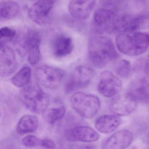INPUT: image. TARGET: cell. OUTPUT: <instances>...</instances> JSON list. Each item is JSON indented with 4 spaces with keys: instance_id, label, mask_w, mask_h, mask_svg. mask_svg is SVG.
I'll return each mask as SVG.
<instances>
[{
    "instance_id": "9a60e30c",
    "label": "cell",
    "mask_w": 149,
    "mask_h": 149,
    "mask_svg": "<svg viewBox=\"0 0 149 149\" xmlns=\"http://www.w3.org/2000/svg\"><path fill=\"white\" fill-rule=\"evenodd\" d=\"M17 62L14 50L7 45L0 48V76L7 77L16 70Z\"/></svg>"
},
{
    "instance_id": "4fadbf2b",
    "label": "cell",
    "mask_w": 149,
    "mask_h": 149,
    "mask_svg": "<svg viewBox=\"0 0 149 149\" xmlns=\"http://www.w3.org/2000/svg\"><path fill=\"white\" fill-rule=\"evenodd\" d=\"M53 4V0H38L29 10L30 18L38 24L45 23Z\"/></svg>"
},
{
    "instance_id": "e0dca14e",
    "label": "cell",
    "mask_w": 149,
    "mask_h": 149,
    "mask_svg": "<svg viewBox=\"0 0 149 149\" xmlns=\"http://www.w3.org/2000/svg\"><path fill=\"white\" fill-rule=\"evenodd\" d=\"M96 0H71L68 6L71 15L78 19H85L92 13Z\"/></svg>"
},
{
    "instance_id": "5b68a950",
    "label": "cell",
    "mask_w": 149,
    "mask_h": 149,
    "mask_svg": "<svg viewBox=\"0 0 149 149\" xmlns=\"http://www.w3.org/2000/svg\"><path fill=\"white\" fill-rule=\"evenodd\" d=\"M95 75V71L89 66H77L69 76L65 87V91L70 93L86 87L92 82Z\"/></svg>"
},
{
    "instance_id": "cb8c5ba5",
    "label": "cell",
    "mask_w": 149,
    "mask_h": 149,
    "mask_svg": "<svg viewBox=\"0 0 149 149\" xmlns=\"http://www.w3.org/2000/svg\"><path fill=\"white\" fill-rule=\"evenodd\" d=\"M16 32L13 29L5 27L0 29V48L7 46L15 38Z\"/></svg>"
},
{
    "instance_id": "3957f363",
    "label": "cell",
    "mask_w": 149,
    "mask_h": 149,
    "mask_svg": "<svg viewBox=\"0 0 149 149\" xmlns=\"http://www.w3.org/2000/svg\"><path fill=\"white\" fill-rule=\"evenodd\" d=\"M20 92V98L26 109L36 113L43 112L49 104L48 95L37 85L28 84Z\"/></svg>"
},
{
    "instance_id": "2e32d148",
    "label": "cell",
    "mask_w": 149,
    "mask_h": 149,
    "mask_svg": "<svg viewBox=\"0 0 149 149\" xmlns=\"http://www.w3.org/2000/svg\"><path fill=\"white\" fill-rule=\"evenodd\" d=\"M117 17L114 10L111 8H101L95 11L94 21L99 29L102 31H113V26Z\"/></svg>"
},
{
    "instance_id": "7c38bea8",
    "label": "cell",
    "mask_w": 149,
    "mask_h": 149,
    "mask_svg": "<svg viewBox=\"0 0 149 149\" xmlns=\"http://www.w3.org/2000/svg\"><path fill=\"white\" fill-rule=\"evenodd\" d=\"M133 139V134L129 130H119L103 142L102 149H126L131 144Z\"/></svg>"
},
{
    "instance_id": "6da1fadb",
    "label": "cell",
    "mask_w": 149,
    "mask_h": 149,
    "mask_svg": "<svg viewBox=\"0 0 149 149\" xmlns=\"http://www.w3.org/2000/svg\"><path fill=\"white\" fill-rule=\"evenodd\" d=\"M88 49L92 63L99 69L105 68L119 56L112 40L106 36L91 38L88 43Z\"/></svg>"
},
{
    "instance_id": "603a6c76",
    "label": "cell",
    "mask_w": 149,
    "mask_h": 149,
    "mask_svg": "<svg viewBox=\"0 0 149 149\" xmlns=\"http://www.w3.org/2000/svg\"><path fill=\"white\" fill-rule=\"evenodd\" d=\"M31 74V69L29 67H23L12 77V83L17 87L24 88L29 83Z\"/></svg>"
},
{
    "instance_id": "ac0fdd59",
    "label": "cell",
    "mask_w": 149,
    "mask_h": 149,
    "mask_svg": "<svg viewBox=\"0 0 149 149\" xmlns=\"http://www.w3.org/2000/svg\"><path fill=\"white\" fill-rule=\"evenodd\" d=\"M121 123L119 116L115 115H104L98 117L94 123L95 128L102 134H109L117 129Z\"/></svg>"
},
{
    "instance_id": "277c9868",
    "label": "cell",
    "mask_w": 149,
    "mask_h": 149,
    "mask_svg": "<svg viewBox=\"0 0 149 149\" xmlns=\"http://www.w3.org/2000/svg\"><path fill=\"white\" fill-rule=\"evenodd\" d=\"M71 102L75 112L86 119L94 117L100 108V101L97 96L83 92L74 93L71 97Z\"/></svg>"
},
{
    "instance_id": "ba28073f",
    "label": "cell",
    "mask_w": 149,
    "mask_h": 149,
    "mask_svg": "<svg viewBox=\"0 0 149 149\" xmlns=\"http://www.w3.org/2000/svg\"><path fill=\"white\" fill-rule=\"evenodd\" d=\"M137 102L128 94L115 97L109 106L110 112L119 117L129 115L136 109Z\"/></svg>"
},
{
    "instance_id": "7402d4cb",
    "label": "cell",
    "mask_w": 149,
    "mask_h": 149,
    "mask_svg": "<svg viewBox=\"0 0 149 149\" xmlns=\"http://www.w3.org/2000/svg\"><path fill=\"white\" fill-rule=\"evenodd\" d=\"M19 6L15 2L5 1L0 3V16L4 19H11L18 14Z\"/></svg>"
},
{
    "instance_id": "4316f807",
    "label": "cell",
    "mask_w": 149,
    "mask_h": 149,
    "mask_svg": "<svg viewBox=\"0 0 149 149\" xmlns=\"http://www.w3.org/2000/svg\"><path fill=\"white\" fill-rule=\"evenodd\" d=\"M56 143L50 139H43L42 148L48 149H54L56 148Z\"/></svg>"
},
{
    "instance_id": "44dd1931",
    "label": "cell",
    "mask_w": 149,
    "mask_h": 149,
    "mask_svg": "<svg viewBox=\"0 0 149 149\" xmlns=\"http://www.w3.org/2000/svg\"><path fill=\"white\" fill-rule=\"evenodd\" d=\"M65 107L61 104L49 105L43 112V117L49 124H54L63 118L65 114Z\"/></svg>"
},
{
    "instance_id": "9c48e42d",
    "label": "cell",
    "mask_w": 149,
    "mask_h": 149,
    "mask_svg": "<svg viewBox=\"0 0 149 149\" xmlns=\"http://www.w3.org/2000/svg\"><path fill=\"white\" fill-rule=\"evenodd\" d=\"M127 94L137 102L148 103L149 102V82L145 76L135 78L129 84Z\"/></svg>"
},
{
    "instance_id": "f1b7e54d",
    "label": "cell",
    "mask_w": 149,
    "mask_h": 149,
    "mask_svg": "<svg viewBox=\"0 0 149 149\" xmlns=\"http://www.w3.org/2000/svg\"><path fill=\"white\" fill-rule=\"evenodd\" d=\"M79 149H93L92 148H91V147H83V148H80Z\"/></svg>"
},
{
    "instance_id": "30bf717a",
    "label": "cell",
    "mask_w": 149,
    "mask_h": 149,
    "mask_svg": "<svg viewBox=\"0 0 149 149\" xmlns=\"http://www.w3.org/2000/svg\"><path fill=\"white\" fill-rule=\"evenodd\" d=\"M66 138L72 142L91 143L97 141L100 138L99 133L92 128L87 126H78L66 132Z\"/></svg>"
},
{
    "instance_id": "484cf974",
    "label": "cell",
    "mask_w": 149,
    "mask_h": 149,
    "mask_svg": "<svg viewBox=\"0 0 149 149\" xmlns=\"http://www.w3.org/2000/svg\"><path fill=\"white\" fill-rule=\"evenodd\" d=\"M43 139L38 138L34 135L26 136L22 141V143L24 147L27 148H36L42 147Z\"/></svg>"
},
{
    "instance_id": "5bb4252c",
    "label": "cell",
    "mask_w": 149,
    "mask_h": 149,
    "mask_svg": "<svg viewBox=\"0 0 149 149\" xmlns=\"http://www.w3.org/2000/svg\"><path fill=\"white\" fill-rule=\"evenodd\" d=\"M143 21L142 17L139 15H125L117 17L113 24V31L121 33L134 32L140 28Z\"/></svg>"
},
{
    "instance_id": "52a82bcc",
    "label": "cell",
    "mask_w": 149,
    "mask_h": 149,
    "mask_svg": "<svg viewBox=\"0 0 149 149\" xmlns=\"http://www.w3.org/2000/svg\"><path fill=\"white\" fill-rule=\"evenodd\" d=\"M122 87L121 80L112 72L104 71L101 73L98 88L103 96L114 97L120 93Z\"/></svg>"
},
{
    "instance_id": "8fae6325",
    "label": "cell",
    "mask_w": 149,
    "mask_h": 149,
    "mask_svg": "<svg viewBox=\"0 0 149 149\" xmlns=\"http://www.w3.org/2000/svg\"><path fill=\"white\" fill-rule=\"evenodd\" d=\"M25 37L28 47V62L31 65H36L41 59V37L37 31L29 30L25 34Z\"/></svg>"
},
{
    "instance_id": "ffe728a7",
    "label": "cell",
    "mask_w": 149,
    "mask_h": 149,
    "mask_svg": "<svg viewBox=\"0 0 149 149\" xmlns=\"http://www.w3.org/2000/svg\"><path fill=\"white\" fill-rule=\"evenodd\" d=\"M38 125V117L35 115H26L19 120L16 126V132L19 134H24L35 132Z\"/></svg>"
},
{
    "instance_id": "7a4b0ae2",
    "label": "cell",
    "mask_w": 149,
    "mask_h": 149,
    "mask_svg": "<svg viewBox=\"0 0 149 149\" xmlns=\"http://www.w3.org/2000/svg\"><path fill=\"white\" fill-rule=\"evenodd\" d=\"M149 40L148 33L134 31L119 34L116 36L115 41L117 48L121 53L130 56H135L147 51Z\"/></svg>"
},
{
    "instance_id": "83f0119b",
    "label": "cell",
    "mask_w": 149,
    "mask_h": 149,
    "mask_svg": "<svg viewBox=\"0 0 149 149\" xmlns=\"http://www.w3.org/2000/svg\"><path fill=\"white\" fill-rule=\"evenodd\" d=\"M122 1V0H106V1L110 3H112V2H113V1Z\"/></svg>"
},
{
    "instance_id": "8992f818",
    "label": "cell",
    "mask_w": 149,
    "mask_h": 149,
    "mask_svg": "<svg viewBox=\"0 0 149 149\" xmlns=\"http://www.w3.org/2000/svg\"><path fill=\"white\" fill-rule=\"evenodd\" d=\"M64 75L61 69L46 65H39L35 70V76L39 85L48 89L59 86Z\"/></svg>"
},
{
    "instance_id": "d4e9b609",
    "label": "cell",
    "mask_w": 149,
    "mask_h": 149,
    "mask_svg": "<svg viewBox=\"0 0 149 149\" xmlns=\"http://www.w3.org/2000/svg\"><path fill=\"white\" fill-rule=\"evenodd\" d=\"M132 67L129 61L126 59L120 60L115 67L117 75L123 78H127L132 73Z\"/></svg>"
},
{
    "instance_id": "d6986e66",
    "label": "cell",
    "mask_w": 149,
    "mask_h": 149,
    "mask_svg": "<svg viewBox=\"0 0 149 149\" xmlns=\"http://www.w3.org/2000/svg\"><path fill=\"white\" fill-rule=\"evenodd\" d=\"M73 47V41L71 38L64 36H59L53 42V54L57 57H64L71 53Z\"/></svg>"
}]
</instances>
